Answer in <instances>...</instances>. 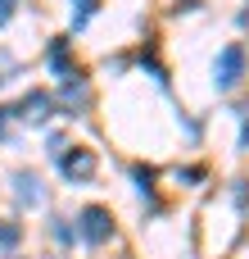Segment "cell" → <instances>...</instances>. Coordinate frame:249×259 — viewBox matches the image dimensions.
Wrapping results in <instances>:
<instances>
[{
	"label": "cell",
	"instance_id": "1",
	"mask_svg": "<svg viewBox=\"0 0 249 259\" xmlns=\"http://www.w3.org/2000/svg\"><path fill=\"white\" fill-rule=\"evenodd\" d=\"M59 168H64V178H73V182H91L95 178V168H100V159H95V150H86V146H64L59 150Z\"/></svg>",
	"mask_w": 249,
	"mask_h": 259
},
{
	"label": "cell",
	"instance_id": "2",
	"mask_svg": "<svg viewBox=\"0 0 249 259\" xmlns=\"http://www.w3.org/2000/svg\"><path fill=\"white\" fill-rule=\"evenodd\" d=\"M82 237H86L91 246H100V241L113 237V219H109L104 205H86V209H82Z\"/></svg>",
	"mask_w": 249,
	"mask_h": 259
},
{
	"label": "cell",
	"instance_id": "3",
	"mask_svg": "<svg viewBox=\"0 0 249 259\" xmlns=\"http://www.w3.org/2000/svg\"><path fill=\"white\" fill-rule=\"evenodd\" d=\"M240 77H245V50H240V46H227V50L218 55V87L231 91Z\"/></svg>",
	"mask_w": 249,
	"mask_h": 259
},
{
	"label": "cell",
	"instance_id": "4",
	"mask_svg": "<svg viewBox=\"0 0 249 259\" xmlns=\"http://www.w3.org/2000/svg\"><path fill=\"white\" fill-rule=\"evenodd\" d=\"M18 114H23L27 123H45V118H50V96H45V91H32V96H23Z\"/></svg>",
	"mask_w": 249,
	"mask_h": 259
},
{
	"label": "cell",
	"instance_id": "5",
	"mask_svg": "<svg viewBox=\"0 0 249 259\" xmlns=\"http://www.w3.org/2000/svg\"><path fill=\"white\" fill-rule=\"evenodd\" d=\"M14 182H18V205H41V200H45V191H41V178H32V173H18Z\"/></svg>",
	"mask_w": 249,
	"mask_h": 259
},
{
	"label": "cell",
	"instance_id": "6",
	"mask_svg": "<svg viewBox=\"0 0 249 259\" xmlns=\"http://www.w3.org/2000/svg\"><path fill=\"white\" fill-rule=\"evenodd\" d=\"M64 100H68V105H86V87H82V82H68V87H64Z\"/></svg>",
	"mask_w": 249,
	"mask_h": 259
},
{
	"label": "cell",
	"instance_id": "7",
	"mask_svg": "<svg viewBox=\"0 0 249 259\" xmlns=\"http://www.w3.org/2000/svg\"><path fill=\"white\" fill-rule=\"evenodd\" d=\"M50 64H54L59 73L68 68V46H64V41H54V50H50Z\"/></svg>",
	"mask_w": 249,
	"mask_h": 259
},
{
	"label": "cell",
	"instance_id": "8",
	"mask_svg": "<svg viewBox=\"0 0 249 259\" xmlns=\"http://www.w3.org/2000/svg\"><path fill=\"white\" fill-rule=\"evenodd\" d=\"M73 5H77V27H82V23L95 14V5H100V0H73Z\"/></svg>",
	"mask_w": 249,
	"mask_h": 259
},
{
	"label": "cell",
	"instance_id": "9",
	"mask_svg": "<svg viewBox=\"0 0 249 259\" xmlns=\"http://www.w3.org/2000/svg\"><path fill=\"white\" fill-rule=\"evenodd\" d=\"M18 237H23V232H18L14 223H0V246H18Z\"/></svg>",
	"mask_w": 249,
	"mask_h": 259
},
{
	"label": "cell",
	"instance_id": "10",
	"mask_svg": "<svg viewBox=\"0 0 249 259\" xmlns=\"http://www.w3.org/2000/svg\"><path fill=\"white\" fill-rule=\"evenodd\" d=\"M9 14H14V0H0V23H5Z\"/></svg>",
	"mask_w": 249,
	"mask_h": 259
},
{
	"label": "cell",
	"instance_id": "11",
	"mask_svg": "<svg viewBox=\"0 0 249 259\" xmlns=\"http://www.w3.org/2000/svg\"><path fill=\"white\" fill-rule=\"evenodd\" d=\"M5 114H9V109H0V132H5Z\"/></svg>",
	"mask_w": 249,
	"mask_h": 259
},
{
	"label": "cell",
	"instance_id": "12",
	"mask_svg": "<svg viewBox=\"0 0 249 259\" xmlns=\"http://www.w3.org/2000/svg\"><path fill=\"white\" fill-rule=\"evenodd\" d=\"M245 27H249V9H245Z\"/></svg>",
	"mask_w": 249,
	"mask_h": 259
}]
</instances>
